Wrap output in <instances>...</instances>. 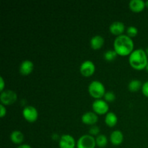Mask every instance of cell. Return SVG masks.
<instances>
[{
  "label": "cell",
  "mask_w": 148,
  "mask_h": 148,
  "mask_svg": "<svg viewBox=\"0 0 148 148\" xmlns=\"http://www.w3.org/2000/svg\"><path fill=\"white\" fill-rule=\"evenodd\" d=\"M114 51L120 56L130 55L134 50V42L127 35L117 36L114 41Z\"/></svg>",
  "instance_id": "cell-1"
},
{
  "label": "cell",
  "mask_w": 148,
  "mask_h": 148,
  "mask_svg": "<svg viewBox=\"0 0 148 148\" xmlns=\"http://www.w3.org/2000/svg\"><path fill=\"white\" fill-rule=\"evenodd\" d=\"M129 62L132 67L137 70H142L147 66L148 63L147 55L143 49H136L130 55Z\"/></svg>",
  "instance_id": "cell-2"
},
{
  "label": "cell",
  "mask_w": 148,
  "mask_h": 148,
  "mask_svg": "<svg viewBox=\"0 0 148 148\" xmlns=\"http://www.w3.org/2000/svg\"><path fill=\"white\" fill-rule=\"evenodd\" d=\"M88 91L90 95L95 99H100L102 97H104V95L106 92L104 85L98 80H94L90 83Z\"/></svg>",
  "instance_id": "cell-3"
},
{
  "label": "cell",
  "mask_w": 148,
  "mask_h": 148,
  "mask_svg": "<svg viewBox=\"0 0 148 148\" xmlns=\"http://www.w3.org/2000/svg\"><path fill=\"white\" fill-rule=\"evenodd\" d=\"M96 146L95 138L90 134H84L81 136L77 143V148H95Z\"/></svg>",
  "instance_id": "cell-4"
},
{
  "label": "cell",
  "mask_w": 148,
  "mask_h": 148,
  "mask_svg": "<svg viewBox=\"0 0 148 148\" xmlns=\"http://www.w3.org/2000/svg\"><path fill=\"white\" fill-rule=\"evenodd\" d=\"M17 93L11 90H4L1 92V95H0V101H1V104L5 106L13 104L17 101Z\"/></svg>",
  "instance_id": "cell-5"
},
{
  "label": "cell",
  "mask_w": 148,
  "mask_h": 148,
  "mask_svg": "<svg viewBox=\"0 0 148 148\" xmlns=\"http://www.w3.org/2000/svg\"><path fill=\"white\" fill-rule=\"evenodd\" d=\"M23 116L26 121L30 123L36 121L38 117V112L37 109L33 106H27L23 110Z\"/></svg>",
  "instance_id": "cell-6"
},
{
  "label": "cell",
  "mask_w": 148,
  "mask_h": 148,
  "mask_svg": "<svg viewBox=\"0 0 148 148\" xmlns=\"http://www.w3.org/2000/svg\"><path fill=\"white\" fill-rule=\"evenodd\" d=\"M92 108L94 112L96 114L103 115L108 113L109 106L105 100L96 99L92 104Z\"/></svg>",
  "instance_id": "cell-7"
},
{
  "label": "cell",
  "mask_w": 148,
  "mask_h": 148,
  "mask_svg": "<svg viewBox=\"0 0 148 148\" xmlns=\"http://www.w3.org/2000/svg\"><path fill=\"white\" fill-rule=\"evenodd\" d=\"M79 71L84 77H90L95 72V66L92 61L86 60L81 64Z\"/></svg>",
  "instance_id": "cell-8"
},
{
  "label": "cell",
  "mask_w": 148,
  "mask_h": 148,
  "mask_svg": "<svg viewBox=\"0 0 148 148\" xmlns=\"http://www.w3.org/2000/svg\"><path fill=\"white\" fill-rule=\"evenodd\" d=\"M76 145L75 138L69 134H63L59 139V148H75Z\"/></svg>",
  "instance_id": "cell-9"
},
{
  "label": "cell",
  "mask_w": 148,
  "mask_h": 148,
  "mask_svg": "<svg viewBox=\"0 0 148 148\" xmlns=\"http://www.w3.org/2000/svg\"><path fill=\"white\" fill-rule=\"evenodd\" d=\"M81 119H82V123H84L85 124L92 126L97 123L98 120V116L95 112L88 111V112L85 113L82 116Z\"/></svg>",
  "instance_id": "cell-10"
},
{
  "label": "cell",
  "mask_w": 148,
  "mask_h": 148,
  "mask_svg": "<svg viewBox=\"0 0 148 148\" xmlns=\"http://www.w3.org/2000/svg\"><path fill=\"white\" fill-rule=\"evenodd\" d=\"M125 29V25L122 22L115 21L111 23L109 26V30L112 34L115 36H121L124 31Z\"/></svg>",
  "instance_id": "cell-11"
},
{
  "label": "cell",
  "mask_w": 148,
  "mask_h": 148,
  "mask_svg": "<svg viewBox=\"0 0 148 148\" xmlns=\"http://www.w3.org/2000/svg\"><path fill=\"white\" fill-rule=\"evenodd\" d=\"M33 68H34V64L33 62L30 60H25L20 64V72L22 75L27 76L33 72Z\"/></svg>",
  "instance_id": "cell-12"
},
{
  "label": "cell",
  "mask_w": 148,
  "mask_h": 148,
  "mask_svg": "<svg viewBox=\"0 0 148 148\" xmlns=\"http://www.w3.org/2000/svg\"><path fill=\"white\" fill-rule=\"evenodd\" d=\"M124 135L120 130H114L110 135V141L113 145L118 146L123 143Z\"/></svg>",
  "instance_id": "cell-13"
},
{
  "label": "cell",
  "mask_w": 148,
  "mask_h": 148,
  "mask_svg": "<svg viewBox=\"0 0 148 148\" xmlns=\"http://www.w3.org/2000/svg\"><path fill=\"white\" fill-rule=\"evenodd\" d=\"M145 7V1L143 0H131L130 1V8L134 12H140Z\"/></svg>",
  "instance_id": "cell-14"
},
{
  "label": "cell",
  "mask_w": 148,
  "mask_h": 148,
  "mask_svg": "<svg viewBox=\"0 0 148 148\" xmlns=\"http://www.w3.org/2000/svg\"><path fill=\"white\" fill-rule=\"evenodd\" d=\"M90 46L92 49L98 50L102 48V46L104 44V38L103 36L100 35H96L94 36L92 38L90 39Z\"/></svg>",
  "instance_id": "cell-15"
},
{
  "label": "cell",
  "mask_w": 148,
  "mask_h": 148,
  "mask_svg": "<svg viewBox=\"0 0 148 148\" xmlns=\"http://www.w3.org/2000/svg\"><path fill=\"white\" fill-rule=\"evenodd\" d=\"M10 140L14 144H21L24 140V134L22 132L19 131V130L13 131L10 134Z\"/></svg>",
  "instance_id": "cell-16"
},
{
  "label": "cell",
  "mask_w": 148,
  "mask_h": 148,
  "mask_svg": "<svg viewBox=\"0 0 148 148\" xmlns=\"http://www.w3.org/2000/svg\"><path fill=\"white\" fill-rule=\"evenodd\" d=\"M118 118H117L116 114L114 112H108L105 117V122L107 126L109 127H113L117 124Z\"/></svg>",
  "instance_id": "cell-17"
},
{
  "label": "cell",
  "mask_w": 148,
  "mask_h": 148,
  "mask_svg": "<svg viewBox=\"0 0 148 148\" xmlns=\"http://www.w3.org/2000/svg\"><path fill=\"white\" fill-rule=\"evenodd\" d=\"M142 87H143V85H142L141 81L137 79H132L128 85L129 90L133 92L138 91L140 88H142Z\"/></svg>",
  "instance_id": "cell-18"
},
{
  "label": "cell",
  "mask_w": 148,
  "mask_h": 148,
  "mask_svg": "<svg viewBox=\"0 0 148 148\" xmlns=\"http://www.w3.org/2000/svg\"><path fill=\"white\" fill-rule=\"evenodd\" d=\"M95 142H96V145H98V147H104L108 144V139L104 134H98L95 138Z\"/></svg>",
  "instance_id": "cell-19"
},
{
  "label": "cell",
  "mask_w": 148,
  "mask_h": 148,
  "mask_svg": "<svg viewBox=\"0 0 148 148\" xmlns=\"http://www.w3.org/2000/svg\"><path fill=\"white\" fill-rule=\"evenodd\" d=\"M117 53L114 50H107L104 53L103 57L104 59L108 62H111V61L114 60L117 56Z\"/></svg>",
  "instance_id": "cell-20"
},
{
  "label": "cell",
  "mask_w": 148,
  "mask_h": 148,
  "mask_svg": "<svg viewBox=\"0 0 148 148\" xmlns=\"http://www.w3.org/2000/svg\"><path fill=\"white\" fill-rule=\"evenodd\" d=\"M137 33H138V29H137V27H135V26L132 25L127 27V34L129 37H135L137 35Z\"/></svg>",
  "instance_id": "cell-21"
},
{
  "label": "cell",
  "mask_w": 148,
  "mask_h": 148,
  "mask_svg": "<svg viewBox=\"0 0 148 148\" xmlns=\"http://www.w3.org/2000/svg\"><path fill=\"white\" fill-rule=\"evenodd\" d=\"M115 99L116 95L113 91H108L104 95V100L106 102H113L114 101H115Z\"/></svg>",
  "instance_id": "cell-22"
},
{
  "label": "cell",
  "mask_w": 148,
  "mask_h": 148,
  "mask_svg": "<svg viewBox=\"0 0 148 148\" xmlns=\"http://www.w3.org/2000/svg\"><path fill=\"white\" fill-rule=\"evenodd\" d=\"M100 132H101V130H100L99 127H98V126H95V125H92L89 130L90 134L92 136L97 135V134H99Z\"/></svg>",
  "instance_id": "cell-23"
},
{
  "label": "cell",
  "mask_w": 148,
  "mask_h": 148,
  "mask_svg": "<svg viewBox=\"0 0 148 148\" xmlns=\"http://www.w3.org/2000/svg\"><path fill=\"white\" fill-rule=\"evenodd\" d=\"M142 92H143V93L146 97L148 98V81L145 82L143 85V87H142Z\"/></svg>",
  "instance_id": "cell-24"
},
{
  "label": "cell",
  "mask_w": 148,
  "mask_h": 148,
  "mask_svg": "<svg viewBox=\"0 0 148 148\" xmlns=\"http://www.w3.org/2000/svg\"><path fill=\"white\" fill-rule=\"evenodd\" d=\"M6 114H7L6 108L3 104H1L0 105V116H1V118H3L6 115Z\"/></svg>",
  "instance_id": "cell-25"
},
{
  "label": "cell",
  "mask_w": 148,
  "mask_h": 148,
  "mask_svg": "<svg viewBox=\"0 0 148 148\" xmlns=\"http://www.w3.org/2000/svg\"><path fill=\"white\" fill-rule=\"evenodd\" d=\"M4 85H5V84H4V79H3L2 77H0V90H1V92L4 91Z\"/></svg>",
  "instance_id": "cell-26"
},
{
  "label": "cell",
  "mask_w": 148,
  "mask_h": 148,
  "mask_svg": "<svg viewBox=\"0 0 148 148\" xmlns=\"http://www.w3.org/2000/svg\"><path fill=\"white\" fill-rule=\"evenodd\" d=\"M17 148H32L30 147L29 145H27V144H23V145H19Z\"/></svg>",
  "instance_id": "cell-27"
},
{
  "label": "cell",
  "mask_w": 148,
  "mask_h": 148,
  "mask_svg": "<svg viewBox=\"0 0 148 148\" xmlns=\"http://www.w3.org/2000/svg\"><path fill=\"white\" fill-rule=\"evenodd\" d=\"M145 7H147L148 8V0H147V1H145Z\"/></svg>",
  "instance_id": "cell-28"
},
{
  "label": "cell",
  "mask_w": 148,
  "mask_h": 148,
  "mask_svg": "<svg viewBox=\"0 0 148 148\" xmlns=\"http://www.w3.org/2000/svg\"><path fill=\"white\" fill-rule=\"evenodd\" d=\"M145 52H146V53H147V56H148V47L147 48V49H146Z\"/></svg>",
  "instance_id": "cell-29"
},
{
  "label": "cell",
  "mask_w": 148,
  "mask_h": 148,
  "mask_svg": "<svg viewBox=\"0 0 148 148\" xmlns=\"http://www.w3.org/2000/svg\"><path fill=\"white\" fill-rule=\"evenodd\" d=\"M146 69H147V71L148 72V63H147V66H146Z\"/></svg>",
  "instance_id": "cell-30"
}]
</instances>
